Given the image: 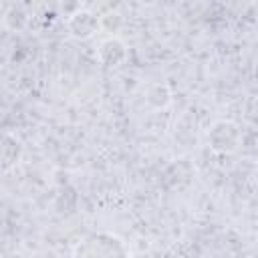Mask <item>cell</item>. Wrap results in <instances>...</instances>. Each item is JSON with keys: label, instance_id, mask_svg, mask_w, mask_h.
<instances>
[{"label": "cell", "instance_id": "obj_5", "mask_svg": "<svg viewBox=\"0 0 258 258\" xmlns=\"http://www.w3.org/2000/svg\"><path fill=\"white\" fill-rule=\"evenodd\" d=\"M20 153L22 147L18 139L12 137L10 133H0V171L12 169L20 161Z\"/></svg>", "mask_w": 258, "mask_h": 258}, {"label": "cell", "instance_id": "obj_4", "mask_svg": "<svg viewBox=\"0 0 258 258\" xmlns=\"http://www.w3.org/2000/svg\"><path fill=\"white\" fill-rule=\"evenodd\" d=\"M125 58H127V46L119 38L111 36V38L101 42V46H99V60L105 67H119Z\"/></svg>", "mask_w": 258, "mask_h": 258}, {"label": "cell", "instance_id": "obj_1", "mask_svg": "<svg viewBox=\"0 0 258 258\" xmlns=\"http://www.w3.org/2000/svg\"><path fill=\"white\" fill-rule=\"evenodd\" d=\"M73 258H129V248L117 234L99 230L77 242Z\"/></svg>", "mask_w": 258, "mask_h": 258}, {"label": "cell", "instance_id": "obj_3", "mask_svg": "<svg viewBox=\"0 0 258 258\" xmlns=\"http://www.w3.org/2000/svg\"><path fill=\"white\" fill-rule=\"evenodd\" d=\"M101 28V16H97L95 12L81 8L75 10L69 18H67V32L77 38V40H89L93 38Z\"/></svg>", "mask_w": 258, "mask_h": 258}, {"label": "cell", "instance_id": "obj_2", "mask_svg": "<svg viewBox=\"0 0 258 258\" xmlns=\"http://www.w3.org/2000/svg\"><path fill=\"white\" fill-rule=\"evenodd\" d=\"M210 145L218 153H232L240 145V127L232 121H216L208 133Z\"/></svg>", "mask_w": 258, "mask_h": 258}]
</instances>
